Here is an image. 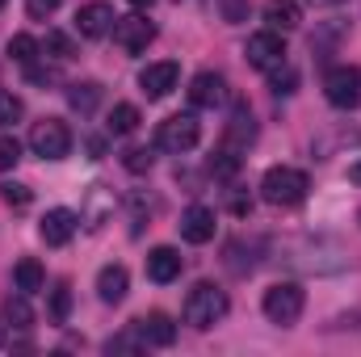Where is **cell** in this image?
Returning <instances> with one entry per match:
<instances>
[{"label": "cell", "instance_id": "obj_1", "mask_svg": "<svg viewBox=\"0 0 361 357\" xmlns=\"http://www.w3.org/2000/svg\"><path fill=\"white\" fill-rule=\"evenodd\" d=\"M227 294L214 286V282H197L189 294H185V307H180V315H185V324H193V328H214L223 315H227Z\"/></svg>", "mask_w": 361, "mask_h": 357}, {"label": "cell", "instance_id": "obj_2", "mask_svg": "<svg viewBox=\"0 0 361 357\" xmlns=\"http://www.w3.org/2000/svg\"><path fill=\"white\" fill-rule=\"evenodd\" d=\"M311 189V177L302 169H290V164H277L261 177V198L269 206H298Z\"/></svg>", "mask_w": 361, "mask_h": 357}, {"label": "cell", "instance_id": "obj_3", "mask_svg": "<svg viewBox=\"0 0 361 357\" xmlns=\"http://www.w3.org/2000/svg\"><path fill=\"white\" fill-rule=\"evenodd\" d=\"M302 307H307V294H302V286H298V282H277V286L265 290V298H261L265 320L277 324V328H294V324H298V315H302Z\"/></svg>", "mask_w": 361, "mask_h": 357}, {"label": "cell", "instance_id": "obj_4", "mask_svg": "<svg viewBox=\"0 0 361 357\" xmlns=\"http://www.w3.org/2000/svg\"><path fill=\"white\" fill-rule=\"evenodd\" d=\"M197 139H202V126H197L193 114H173V118H164V122L156 126V147H160V152H173V156L193 152Z\"/></svg>", "mask_w": 361, "mask_h": 357}, {"label": "cell", "instance_id": "obj_5", "mask_svg": "<svg viewBox=\"0 0 361 357\" xmlns=\"http://www.w3.org/2000/svg\"><path fill=\"white\" fill-rule=\"evenodd\" d=\"M30 152L42 156V160H63V156L72 152V131H68V122H59V118L34 122V126H30Z\"/></svg>", "mask_w": 361, "mask_h": 357}, {"label": "cell", "instance_id": "obj_6", "mask_svg": "<svg viewBox=\"0 0 361 357\" xmlns=\"http://www.w3.org/2000/svg\"><path fill=\"white\" fill-rule=\"evenodd\" d=\"M324 97H328V105H336V109H357L361 105V72L353 63L332 68V72L324 76Z\"/></svg>", "mask_w": 361, "mask_h": 357}, {"label": "cell", "instance_id": "obj_7", "mask_svg": "<svg viewBox=\"0 0 361 357\" xmlns=\"http://www.w3.org/2000/svg\"><path fill=\"white\" fill-rule=\"evenodd\" d=\"M109 34H114V42H118L126 55H139V51H147V47L156 42V21H147L143 13H130V17H118Z\"/></svg>", "mask_w": 361, "mask_h": 357}, {"label": "cell", "instance_id": "obj_8", "mask_svg": "<svg viewBox=\"0 0 361 357\" xmlns=\"http://www.w3.org/2000/svg\"><path fill=\"white\" fill-rule=\"evenodd\" d=\"M244 55H248V63H252L257 72H273L277 63H286V42H281L277 30H261V34L248 38Z\"/></svg>", "mask_w": 361, "mask_h": 357}, {"label": "cell", "instance_id": "obj_9", "mask_svg": "<svg viewBox=\"0 0 361 357\" xmlns=\"http://www.w3.org/2000/svg\"><path fill=\"white\" fill-rule=\"evenodd\" d=\"M76 227H80V214H76V210H68V206H55V210H47V214H42L38 236H42L51 248H63V244L76 236Z\"/></svg>", "mask_w": 361, "mask_h": 357}, {"label": "cell", "instance_id": "obj_10", "mask_svg": "<svg viewBox=\"0 0 361 357\" xmlns=\"http://www.w3.org/2000/svg\"><path fill=\"white\" fill-rule=\"evenodd\" d=\"M180 80V68L173 59H164V63H147L143 72H139V89L147 92V101H164L169 92L177 89Z\"/></svg>", "mask_w": 361, "mask_h": 357}, {"label": "cell", "instance_id": "obj_11", "mask_svg": "<svg viewBox=\"0 0 361 357\" xmlns=\"http://www.w3.org/2000/svg\"><path fill=\"white\" fill-rule=\"evenodd\" d=\"M114 8L105 4V0H92V4H80L76 8V34L80 38H105L109 30H114Z\"/></svg>", "mask_w": 361, "mask_h": 357}, {"label": "cell", "instance_id": "obj_12", "mask_svg": "<svg viewBox=\"0 0 361 357\" xmlns=\"http://www.w3.org/2000/svg\"><path fill=\"white\" fill-rule=\"evenodd\" d=\"M177 227H180V240H185V244H210L219 223H214V210H210V206H189V210L180 214Z\"/></svg>", "mask_w": 361, "mask_h": 357}, {"label": "cell", "instance_id": "obj_13", "mask_svg": "<svg viewBox=\"0 0 361 357\" xmlns=\"http://www.w3.org/2000/svg\"><path fill=\"white\" fill-rule=\"evenodd\" d=\"M109 214H114V193H109L105 185H89L85 206H80V223H85L89 231H101V227L109 223Z\"/></svg>", "mask_w": 361, "mask_h": 357}, {"label": "cell", "instance_id": "obj_14", "mask_svg": "<svg viewBox=\"0 0 361 357\" xmlns=\"http://www.w3.org/2000/svg\"><path fill=\"white\" fill-rule=\"evenodd\" d=\"M223 97H227V80L219 72H197L189 80V101L197 109H214V105H223Z\"/></svg>", "mask_w": 361, "mask_h": 357}, {"label": "cell", "instance_id": "obj_15", "mask_svg": "<svg viewBox=\"0 0 361 357\" xmlns=\"http://www.w3.org/2000/svg\"><path fill=\"white\" fill-rule=\"evenodd\" d=\"M252 143H257V122H252V109L240 105V109L231 114L227 131H223V147H231V152H248Z\"/></svg>", "mask_w": 361, "mask_h": 357}, {"label": "cell", "instance_id": "obj_16", "mask_svg": "<svg viewBox=\"0 0 361 357\" xmlns=\"http://www.w3.org/2000/svg\"><path fill=\"white\" fill-rule=\"evenodd\" d=\"M135 328H139V337H143L147 345H156V349H169V345L177 341V324H173L164 311H147V315H139Z\"/></svg>", "mask_w": 361, "mask_h": 357}, {"label": "cell", "instance_id": "obj_17", "mask_svg": "<svg viewBox=\"0 0 361 357\" xmlns=\"http://www.w3.org/2000/svg\"><path fill=\"white\" fill-rule=\"evenodd\" d=\"M147 277H152V282H160V286L177 282V277H180V253H177V248H169V244L152 248V253H147Z\"/></svg>", "mask_w": 361, "mask_h": 357}, {"label": "cell", "instance_id": "obj_18", "mask_svg": "<svg viewBox=\"0 0 361 357\" xmlns=\"http://www.w3.org/2000/svg\"><path fill=\"white\" fill-rule=\"evenodd\" d=\"M265 21L277 34H290L302 25V8H298V0H265Z\"/></svg>", "mask_w": 361, "mask_h": 357}, {"label": "cell", "instance_id": "obj_19", "mask_svg": "<svg viewBox=\"0 0 361 357\" xmlns=\"http://www.w3.org/2000/svg\"><path fill=\"white\" fill-rule=\"evenodd\" d=\"M126 286H130V273L122 265H105L97 273V298L101 303H122L126 298Z\"/></svg>", "mask_w": 361, "mask_h": 357}, {"label": "cell", "instance_id": "obj_20", "mask_svg": "<svg viewBox=\"0 0 361 357\" xmlns=\"http://www.w3.org/2000/svg\"><path fill=\"white\" fill-rule=\"evenodd\" d=\"M13 282H17L21 294H38V290L47 286V269L38 265L34 257H21V261L13 265Z\"/></svg>", "mask_w": 361, "mask_h": 357}, {"label": "cell", "instance_id": "obj_21", "mask_svg": "<svg viewBox=\"0 0 361 357\" xmlns=\"http://www.w3.org/2000/svg\"><path fill=\"white\" fill-rule=\"evenodd\" d=\"M240 152H231V147H219V152H210V160H206V173L214 181H235L240 177Z\"/></svg>", "mask_w": 361, "mask_h": 357}, {"label": "cell", "instance_id": "obj_22", "mask_svg": "<svg viewBox=\"0 0 361 357\" xmlns=\"http://www.w3.org/2000/svg\"><path fill=\"white\" fill-rule=\"evenodd\" d=\"M139 122H143V118H139V109H135L130 101H118V105L109 109L105 131H109V135H135V131H139Z\"/></svg>", "mask_w": 361, "mask_h": 357}, {"label": "cell", "instance_id": "obj_23", "mask_svg": "<svg viewBox=\"0 0 361 357\" xmlns=\"http://www.w3.org/2000/svg\"><path fill=\"white\" fill-rule=\"evenodd\" d=\"M68 105H72L76 114L89 118L92 109L101 105V85H92V80H85V85H68Z\"/></svg>", "mask_w": 361, "mask_h": 357}, {"label": "cell", "instance_id": "obj_24", "mask_svg": "<svg viewBox=\"0 0 361 357\" xmlns=\"http://www.w3.org/2000/svg\"><path fill=\"white\" fill-rule=\"evenodd\" d=\"M4 324L8 328H21V332L34 328V307L25 303V294H8L4 298Z\"/></svg>", "mask_w": 361, "mask_h": 357}, {"label": "cell", "instance_id": "obj_25", "mask_svg": "<svg viewBox=\"0 0 361 357\" xmlns=\"http://www.w3.org/2000/svg\"><path fill=\"white\" fill-rule=\"evenodd\" d=\"M42 51H47L51 59H59V63L76 59V42H72V34H63V30H47V38H42Z\"/></svg>", "mask_w": 361, "mask_h": 357}, {"label": "cell", "instance_id": "obj_26", "mask_svg": "<svg viewBox=\"0 0 361 357\" xmlns=\"http://www.w3.org/2000/svg\"><path fill=\"white\" fill-rule=\"evenodd\" d=\"M38 51H42V42H38L34 34H13V38H8V55H13L21 68H25V63H34V59H38Z\"/></svg>", "mask_w": 361, "mask_h": 357}, {"label": "cell", "instance_id": "obj_27", "mask_svg": "<svg viewBox=\"0 0 361 357\" xmlns=\"http://www.w3.org/2000/svg\"><path fill=\"white\" fill-rule=\"evenodd\" d=\"M143 345H147V341H143V337H139V328L130 324V328H126V332H118V337H114L105 349H109V353H139Z\"/></svg>", "mask_w": 361, "mask_h": 357}, {"label": "cell", "instance_id": "obj_28", "mask_svg": "<svg viewBox=\"0 0 361 357\" xmlns=\"http://www.w3.org/2000/svg\"><path fill=\"white\" fill-rule=\"evenodd\" d=\"M21 114H25L21 97H17V92H8V89H0V126H13Z\"/></svg>", "mask_w": 361, "mask_h": 357}, {"label": "cell", "instance_id": "obj_29", "mask_svg": "<svg viewBox=\"0 0 361 357\" xmlns=\"http://www.w3.org/2000/svg\"><path fill=\"white\" fill-rule=\"evenodd\" d=\"M294 85H298V72H294L290 63H277L269 72V89L277 92V97H281V92H294Z\"/></svg>", "mask_w": 361, "mask_h": 357}, {"label": "cell", "instance_id": "obj_30", "mask_svg": "<svg viewBox=\"0 0 361 357\" xmlns=\"http://www.w3.org/2000/svg\"><path fill=\"white\" fill-rule=\"evenodd\" d=\"M68 311H72V290H68V282H59V286L51 290V315L63 324V320H68Z\"/></svg>", "mask_w": 361, "mask_h": 357}, {"label": "cell", "instance_id": "obj_31", "mask_svg": "<svg viewBox=\"0 0 361 357\" xmlns=\"http://www.w3.org/2000/svg\"><path fill=\"white\" fill-rule=\"evenodd\" d=\"M4 189V202L13 206V210H25L30 202H34V193H30V185H17V181H8V185H0Z\"/></svg>", "mask_w": 361, "mask_h": 357}, {"label": "cell", "instance_id": "obj_32", "mask_svg": "<svg viewBox=\"0 0 361 357\" xmlns=\"http://www.w3.org/2000/svg\"><path fill=\"white\" fill-rule=\"evenodd\" d=\"M17 160H21V143L13 135H0V173L17 169Z\"/></svg>", "mask_w": 361, "mask_h": 357}, {"label": "cell", "instance_id": "obj_33", "mask_svg": "<svg viewBox=\"0 0 361 357\" xmlns=\"http://www.w3.org/2000/svg\"><path fill=\"white\" fill-rule=\"evenodd\" d=\"M122 164H126L130 173H147V169H152V152H143V147H126V152H122Z\"/></svg>", "mask_w": 361, "mask_h": 357}, {"label": "cell", "instance_id": "obj_34", "mask_svg": "<svg viewBox=\"0 0 361 357\" xmlns=\"http://www.w3.org/2000/svg\"><path fill=\"white\" fill-rule=\"evenodd\" d=\"M25 80H30V85H55L59 72H55V68H38V59H34V63H25Z\"/></svg>", "mask_w": 361, "mask_h": 357}, {"label": "cell", "instance_id": "obj_35", "mask_svg": "<svg viewBox=\"0 0 361 357\" xmlns=\"http://www.w3.org/2000/svg\"><path fill=\"white\" fill-rule=\"evenodd\" d=\"M55 8H59V0H25V13H30L34 21H47Z\"/></svg>", "mask_w": 361, "mask_h": 357}, {"label": "cell", "instance_id": "obj_36", "mask_svg": "<svg viewBox=\"0 0 361 357\" xmlns=\"http://www.w3.org/2000/svg\"><path fill=\"white\" fill-rule=\"evenodd\" d=\"M130 4H135V8H147V4H156V0H130Z\"/></svg>", "mask_w": 361, "mask_h": 357}, {"label": "cell", "instance_id": "obj_37", "mask_svg": "<svg viewBox=\"0 0 361 357\" xmlns=\"http://www.w3.org/2000/svg\"><path fill=\"white\" fill-rule=\"evenodd\" d=\"M4 345H8V332H4V324H0V349H4Z\"/></svg>", "mask_w": 361, "mask_h": 357}, {"label": "cell", "instance_id": "obj_38", "mask_svg": "<svg viewBox=\"0 0 361 357\" xmlns=\"http://www.w3.org/2000/svg\"><path fill=\"white\" fill-rule=\"evenodd\" d=\"M349 177H353V181H361V164H357V169H353V173H349Z\"/></svg>", "mask_w": 361, "mask_h": 357}, {"label": "cell", "instance_id": "obj_39", "mask_svg": "<svg viewBox=\"0 0 361 357\" xmlns=\"http://www.w3.org/2000/svg\"><path fill=\"white\" fill-rule=\"evenodd\" d=\"M315 4H345V0H315Z\"/></svg>", "mask_w": 361, "mask_h": 357}, {"label": "cell", "instance_id": "obj_40", "mask_svg": "<svg viewBox=\"0 0 361 357\" xmlns=\"http://www.w3.org/2000/svg\"><path fill=\"white\" fill-rule=\"evenodd\" d=\"M0 8H4V0H0Z\"/></svg>", "mask_w": 361, "mask_h": 357}]
</instances>
